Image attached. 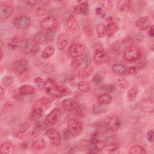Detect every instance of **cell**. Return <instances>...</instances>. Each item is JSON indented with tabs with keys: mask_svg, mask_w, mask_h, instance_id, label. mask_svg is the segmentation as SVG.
<instances>
[{
	"mask_svg": "<svg viewBox=\"0 0 154 154\" xmlns=\"http://www.w3.org/2000/svg\"><path fill=\"white\" fill-rule=\"evenodd\" d=\"M44 90L49 95L55 97H61L71 94L70 90L64 85H58L52 79L45 81Z\"/></svg>",
	"mask_w": 154,
	"mask_h": 154,
	"instance_id": "1",
	"label": "cell"
},
{
	"mask_svg": "<svg viewBox=\"0 0 154 154\" xmlns=\"http://www.w3.org/2000/svg\"><path fill=\"white\" fill-rule=\"evenodd\" d=\"M49 101L47 98L43 97L37 100L33 105L31 112V118L32 120H38L43 114L45 110L49 107Z\"/></svg>",
	"mask_w": 154,
	"mask_h": 154,
	"instance_id": "2",
	"label": "cell"
},
{
	"mask_svg": "<svg viewBox=\"0 0 154 154\" xmlns=\"http://www.w3.org/2000/svg\"><path fill=\"white\" fill-rule=\"evenodd\" d=\"M141 51L140 48L134 45L127 47L123 52L124 59L129 62L137 60L141 57Z\"/></svg>",
	"mask_w": 154,
	"mask_h": 154,
	"instance_id": "3",
	"label": "cell"
},
{
	"mask_svg": "<svg viewBox=\"0 0 154 154\" xmlns=\"http://www.w3.org/2000/svg\"><path fill=\"white\" fill-rule=\"evenodd\" d=\"M59 21L58 19L52 16H49L43 19L40 26L45 31H56L59 26Z\"/></svg>",
	"mask_w": 154,
	"mask_h": 154,
	"instance_id": "4",
	"label": "cell"
},
{
	"mask_svg": "<svg viewBox=\"0 0 154 154\" xmlns=\"http://www.w3.org/2000/svg\"><path fill=\"white\" fill-rule=\"evenodd\" d=\"M104 125L107 131L116 132L120 126V120L116 116H109L104 120Z\"/></svg>",
	"mask_w": 154,
	"mask_h": 154,
	"instance_id": "5",
	"label": "cell"
},
{
	"mask_svg": "<svg viewBox=\"0 0 154 154\" xmlns=\"http://www.w3.org/2000/svg\"><path fill=\"white\" fill-rule=\"evenodd\" d=\"M67 129L70 133L72 137H75L81 134L83 129V125L82 123L77 119H71L68 121Z\"/></svg>",
	"mask_w": 154,
	"mask_h": 154,
	"instance_id": "6",
	"label": "cell"
},
{
	"mask_svg": "<svg viewBox=\"0 0 154 154\" xmlns=\"http://www.w3.org/2000/svg\"><path fill=\"white\" fill-rule=\"evenodd\" d=\"M21 50L26 54H36L38 51V47L34 42L28 39L23 40L20 45Z\"/></svg>",
	"mask_w": 154,
	"mask_h": 154,
	"instance_id": "7",
	"label": "cell"
},
{
	"mask_svg": "<svg viewBox=\"0 0 154 154\" xmlns=\"http://www.w3.org/2000/svg\"><path fill=\"white\" fill-rule=\"evenodd\" d=\"M13 25L21 29H24L28 28L31 24L30 19L25 14H20L16 16L13 20Z\"/></svg>",
	"mask_w": 154,
	"mask_h": 154,
	"instance_id": "8",
	"label": "cell"
},
{
	"mask_svg": "<svg viewBox=\"0 0 154 154\" xmlns=\"http://www.w3.org/2000/svg\"><path fill=\"white\" fill-rule=\"evenodd\" d=\"M85 51V46L81 43L74 42L69 48V52L70 55L75 58H78L83 55Z\"/></svg>",
	"mask_w": 154,
	"mask_h": 154,
	"instance_id": "9",
	"label": "cell"
},
{
	"mask_svg": "<svg viewBox=\"0 0 154 154\" xmlns=\"http://www.w3.org/2000/svg\"><path fill=\"white\" fill-rule=\"evenodd\" d=\"M45 135L49 138L50 143L54 146H58L61 143L60 133L54 128H49L45 132Z\"/></svg>",
	"mask_w": 154,
	"mask_h": 154,
	"instance_id": "10",
	"label": "cell"
},
{
	"mask_svg": "<svg viewBox=\"0 0 154 154\" xmlns=\"http://www.w3.org/2000/svg\"><path fill=\"white\" fill-rule=\"evenodd\" d=\"M13 70L16 73L22 75L26 72L28 68V61L23 58H20L16 60L13 63Z\"/></svg>",
	"mask_w": 154,
	"mask_h": 154,
	"instance_id": "11",
	"label": "cell"
},
{
	"mask_svg": "<svg viewBox=\"0 0 154 154\" xmlns=\"http://www.w3.org/2000/svg\"><path fill=\"white\" fill-rule=\"evenodd\" d=\"M76 69H78V76L80 79L88 78L93 72V67L90 64H85L83 67L79 66Z\"/></svg>",
	"mask_w": 154,
	"mask_h": 154,
	"instance_id": "12",
	"label": "cell"
},
{
	"mask_svg": "<svg viewBox=\"0 0 154 154\" xmlns=\"http://www.w3.org/2000/svg\"><path fill=\"white\" fill-rule=\"evenodd\" d=\"M13 13V7L7 2L2 3L0 5V18L6 19L11 16Z\"/></svg>",
	"mask_w": 154,
	"mask_h": 154,
	"instance_id": "13",
	"label": "cell"
},
{
	"mask_svg": "<svg viewBox=\"0 0 154 154\" xmlns=\"http://www.w3.org/2000/svg\"><path fill=\"white\" fill-rule=\"evenodd\" d=\"M79 105L76 100L73 98H67L61 102V106L64 109L69 111H74Z\"/></svg>",
	"mask_w": 154,
	"mask_h": 154,
	"instance_id": "14",
	"label": "cell"
},
{
	"mask_svg": "<svg viewBox=\"0 0 154 154\" xmlns=\"http://www.w3.org/2000/svg\"><path fill=\"white\" fill-rule=\"evenodd\" d=\"M139 106L143 111L148 112H153V102L152 99L146 98L141 100Z\"/></svg>",
	"mask_w": 154,
	"mask_h": 154,
	"instance_id": "15",
	"label": "cell"
},
{
	"mask_svg": "<svg viewBox=\"0 0 154 154\" xmlns=\"http://www.w3.org/2000/svg\"><path fill=\"white\" fill-rule=\"evenodd\" d=\"M108 57L105 51H98L94 52L93 60L96 64H101L107 61Z\"/></svg>",
	"mask_w": 154,
	"mask_h": 154,
	"instance_id": "16",
	"label": "cell"
},
{
	"mask_svg": "<svg viewBox=\"0 0 154 154\" xmlns=\"http://www.w3.org/2000/svg\"><path fill=\"white\" fill-rule=\"evenodd\" d=\"M75 13L81 15H87L89 13V5L87 1H83L78 4L74 8Z\"/></svg>",
	"mask_w": 154,
	"mask_h": 154,
	"instance_id": "17",
	"label": "cell"
},
{
	"mask_svg": "<svg viewBox=\"0 0 154 154\" xmlns=\"http://www.w3.org/2000/svg\"><path fill=\"white\" fill-rule=\"evenodd\" d=\"M66 27L67 29L71 32H75L79 29V23L74 16L71 15L67 19Z\"/></svg>",
	"mask_w": 154,
	"mask_h": 154,
	"instance_id": "18",
	"label": "cell"
},
{
	"mask_svg": "<svg viewBox=\"0 0 154 154\" xmlns=\"http://www.w3.org/2000/svg\"><path fill=\"white\" fill-rule=\"evenodd\" d=\"M60 116L61 111L58 108H55L46 116V120L48 123L53 125L57 122Z\"/></svg>",
	"mask_w": 154,
	"mask_h": 154,
	"instance_id": "19",
	"label": "cell"
},
{
	"mask_svg": "<svg viewBox=\"0 0 154 154\" xmlns=\"http://www.w3.org/2000/svg\"><path fill=\"white\" fill-rule=\"evenodd\" d=\"M135 24L138 29L141 30H145L150 27V20L149 17L143 16L137 19L135 21Z\"/></svg>",
	"mask_w": 154,
	"mask_h": 154,
	"instance_id": "20",
	"label": "cell"
},
{
	"mask_svg": "<svg viewBox=\"0 0 154 154\" xmlns=\"http://www.w3.org/2000/svg\"><path fill=\"white\" fill-rule=\"evenodd\" d=\"M47 127H48V122H46V120L45 121L44 120H41L38 121L35 123V128L32 132V136L33 137H36L40 133L41 131L46 129Z\"/></svg>",
	"mask_w": 154,
	"mask_h": 154,
	"instance_id": "21",
	"label": "cell"
},
{
	"mask_svg": "<svg viewBox=\"0 0 154 154\" xmlns=\"http://www.w3.org/2000/svg\"><path fill=\"white\" fill-rule=\"evenodd\" d=\"M118 30V25L114 22H110L105 25V35L111 37L116 34Z\"/></svg>",
	"mask_w": 154,
	"mask_h": 154,
	"instance_id": "22",
	"label": "cell"
},
{
	"mask_svg": "<svg viewBox=\"0 0 154 154\" xmlns=\"http://www.w3.org/2000/svg\"><path fill=\"white\" fill-rule=\"evenodd\" d=\"M33 40L35 43L43 44L48 42L46 32L45 31H40L37 32L33 37Z\"/></svg>",
	"mask_w": 154,
	"mask_h": 154,
	"instance_id": "23",
	"label": "cell"
},
{
	"mask_svg": "<svg viewBox=\"0 0 154 154\" xmlns=\"http://www.w3.org/2000/svg\"><path fill=\"white\" fill-rule=\"evenodd\" d=\"M22 38L20 36H15L8 43L7 47L10 50H15L20 47Z\"/></svg>",
	"mask_w": 154,
	"mask_h": 154,
	"instance_id": "24",
	"label": "cell"
},
{
	"mask_svg": "<svg viewBox=\"0 0 154 154\" xmlns=\"http://www.w3.org/2000/svg\"><path fill=\"white\" fill-rule=\"evenodd\" d=\"M19 91L22 96H27L34 94L35 91V89L31 85L25 84L20 87Z\"/></svg>",
	"mask_w": 154,
	"mask_h": 154,
	"instance_id": "25",
	"label": "cell"
},
{
	"mask_svg": "<svg viewBox=\"0 0 154 154\" xmlns=\"http://www.w3.org/2000/svg\"><path fill=\"white\" fill-rule=\"evenodd\" d=\"M56 44L60 50L64 49L68 44V37L66 34L59 35L57 39Z\"/></svg>",
	"mask_w": 154,
	"mask_h": 154,
	"instance_id": "26",
	"label": "cell"
},
{
	"mask_svg": "<svg viewBox=\"0 0 154 154\" xmlns=\"http://www.w3.org/2000/svg\"><path fill=\"white\" fill-rule=\"evenodd\" d=\"M15 152L14 146L10 143H4L1 144L0 148V152L2 154H12Z\"/></svg>",
	"mask_w": 154,
	"mask_h": 154,
	"instance_id": "27",
	"label": "cell"
},
{
	"mask_svg": "<svg viewBox=\"0 0 154 154\" xmlns=\"http://www.w3.org/2000/svg\"><path fill=\"white\" fill-rule=\"evenodd\" d=\"M138 87L137 85H134L130 89H129L126 94L128 100L129 102H132L135 100L138 94Z\"/></svg>",
	"mask_w": 154,
	"mask_h": 154,
	"instance_id": "28",
	"label": "cell"
},
{
	"mask_svg": "<svg viewBox=\"0 0 154 154\" xmlns=\"http://www.w3.org/2000/svg\"><path fill=\"white\" fill-rule=\"evenodd\" d=\"M112 70L114 73L119 75H125L128 73V69L126 67L120 63L114 64L112 67Z\"/></svg>",
	"mask_w": 154,
	"mask_h": 154,
	"instance_id": "29",
	"label": "cell"
},
{
	"mask_svg": "<svg viewBox=\"0 0 154 154\" xmlns=\"http://www.w3.org/2000/svg\"><path fill=\"white\" fill-rule=\"evenodd\" d=\"M131 5L130 1H119L117 3V8L120 11H127L131 8Z\"/></svg>",
	"mask_w": 154,
	"mask_h": 154,
	"instance_id": "30",
	"label": "cell"
},
{
	"mask_svg": "<svg viewBox=\"0 0 154 154\" xmlns=\"http://www.w3.org/2000/svg\"><path fill=\"white\" fill-rule=\"evenodd\" d=\"M119 147V145L118 143H117L116 141H112V140H108L106 141V142L105 143L104 148L108 152H114L116 150H117Z\"/></svg>",
	"mask_w": 154,
	"mask_h": 154,
	"instance_id": "31",
	"label": "cell"
},
{
	"mask_svg": "<svg viewBox=\"0 0 154 154\" xmlns=\"http://www.w3.org/2000/svg\"><path fill=\"white\" fill-rule=\"evenodd\" d=\"M97 103L101 105H106L111 102L112 100L111 96L109 95V93H103L102 94L99 95L97 98Z\"/></svg>",
	"mask_w": 154,
	"mask_h": 154,
	"instance_id": "32",
	"label": "cell"
},
{
	"mask_svg": "<svg viewBox=\"0 0 154 154\" xmlns=\"http://www.w3.org/2000/svg\"><path fill=\"white\" fill-rule=\"evenodd\" d=\"M55 50L54 46L51 45H48L43 51L41 54V57L43 59H48L49 57H51L52 55H53V54L55 52Z\"/></svg>",
	"mask_w": 154,
	"mask_h": 154,
	"instance_id": "33",
	"label": "cell"
},
{
	"mask_svg": "<svg viewBox=\"0 0 154 154\" xmlns=\"http://www.w3.org/2000/svg\"><path fill=\"white\" fill-rule=\"evenodd\" d=\"M46 147V143L42 138L36 140L32 144L31 148L34 150H41Z\"/></svg>",
	"mask_w": 154,
	"mask_h": 154,
	"instance_id": "34",
	"label": "cell"
},
{
	"mask_svg": "<svg viewBox=\"0 0 154 154\" xmlns=\"http://www.w3.org/2000/svg\"><path fill=\"white\" fill-rule=\"evenodd\" d=\"M90 84L87 81H80L78 84V88L81 92H87L90 89Z\"/></svg>",
	"mask_w": 154,
	"mask_h": 154,
	"instance_id": "35",
	"label": "cell"
},
{
	"mask_svg": "<svg viewBox=\"0 0 154 154\" xmlns=\"http://www.w3.org/2000/svg\"><path fill=\"white\" fill-rule=\"evenodd\" d=\"M100 90L106 93H110L115 91L117 89V86L114 84H104L100 86Z\"/></svg>",
	"mask_w": 154,
	"mask_h": 154,
	"instance_id": "36",
	"label": "cell"
},
{
	"mask_svg": "<svg viewBox=\"0 0 154 154\" xmlns=\"http://www.w3.org/2000/svg\"><path fill=\"white\" fill-rule=\"evenodd\" d=\"M129 152L132 154H144L147 153L146 149L139 145H135L131 147Z\"/></svg>",
	"mask_w": 154,
	"mask_h": 154,
	"instance_id": "37",
	"label": "cell"
},
{
	"mask_svg": "<svg viewBox=\"0 0 154 154\" xmlns=\"http://www.w3.org/2000/svg\"><path fill=\"white\" fill-rule=\"evenodd\" d=\"M73 111L77 116L82 117L86 114L87 108L84 104H79Z\"/></svg>",
	"mask_w": 154,
	"mask_h": 154,
	"instance_id": "38",
	"label": "cell"
},
{
	"mask_svg": "<svg viewBox=\"0 0 154 154\" xmlns=\"http://www.w3.org/2000/svg\"><path fill=\"white\" fill-rule=\"evenodd\" d=\"M96 31L99 38L103 37L105 35V25L103 23H99L96 26Z\"/></svg>",
	"mask_w": 154,
	"mask_h": 154,
	"instance_id": "39",
	"label": "cell"
},
{
	"mask_svg": "<svg viewBox=\"0 0 154 154\" xmlns=\"http://www.w3.org/2000/svg\"><path fill=\"white\" fill-rule=\"evenodd\" d=\"M104 105H101L98 103L93 105L92 108V111L93 114L96 115H99L102 114L105 111V107L103 106Z\"/></svg>",
	"mask_w": 154,
	"mask_h": 154,
	"instance_id": "40",
	"label": "cell"
},
{
	"mask_svg": "<svg viewBox=\"0 0 154 154\" xmlns=\"http://www.w3.org/2000/svg\"><path fill=\"white\" fill-rule=\"evenodd\" d=\"M42 70L47 75H52L55 73V68L52 64H46L43 66Z\"/></svg>",
	"mask_w": 154,
	"mask_h": 154,
	"instance_id": "41",
	"label": "cell"
},
{
	"mask_svg": "<svg viewBox=\"0 0 154 154\" xmlns=\"http://www.w3.org/2000/svg\"><path fill=\"white\" fill-rule=\"evenodd\" d=\"M13 78L10 75L4 76L2 79V84L5 87H8L10 86L13 84Z\"/></svg>",
	"mask_w": 154,
	"mask_h": 154,
	"instance_id": "42",
	"label": "cell"
},
{
	"mask_svg": "<svg viewBox=\"0 0 154 154\" xmlns=\"http://www.w3.org/2000/svg\"><path fill=\"white\" fill-rule=\"evenodd\" d=\"M29 128V125L27 123H23L22 124H20L19 126V130L17 132V135L19 137L20 135H23V134L26 131V130Z\"/></svg>",
	"mask_w": 154,
	"mask_h": 154,
	"instance_id": "43",
	"label": "cell"
},
{
	"mask_svg": "<svg viewBox=\"0 0 154 154\" xmlns=\"http://www.w3.org/2000/svg\"><path fill=\"white\" fill-rule=\"evenodd\" d=\"M34 82L40 90H44L45 81L43 80L42 78L40 77H37L34 78Z\"/></svg>",
	"mask_w": 154,
	"mask_h": 154,
	"instance_id": "44",
	"label": "cell"
},
{
	"mask_svg": "<svg viewBox=\"0 0 154 154\" xmlns=\"http://www.w3.org/2000/svg\"><path fill=\"white\" fill-rule=\"evenodd\" d=\"M99 4L106 10L110 9L112 6V2L111 1H99Z\"/></svg>",
	"mask_w": 154,
	"mask_h": 154,
	"instance_id": "45",
	"label": "cell"
},
{
	"mask_svg": "<svg viewBox=\"0 0 154 154\" xmlns=\"http://www.w3.org/2000/svg\"><path fill=\"white\" fill-rule=\"evenodd\" d=\"M103 80V76L99 73H96L93 76L92 79L93 82L96 84H100L101 82H102Z\"/></svg>",
	"mask_w": 154,
	"mask_h": 154,
	"instance_id": "46",
	"label": "cell"
},
{
	"mask_svg": "<svg viewBox=\"0 0 154 154\" xmlns=\"http://www.w3.org/2000/svg\"><path fill=\"white\" fill-rule=\"evenodd\" d=\"M118 83L119 86L122 88H126L129 86V82L127 80L125 79H120L118 81Z\"/></svg>",
	"mask_w": 154,
	"mask_h": 154,
	"instance_id": "47",
	"label": "cell"
},
{
	"mask_svg": "<svg viewBox=\"0 0 154 154\" xmlns=\"http://www.w3.org/2000/svg\"><path fill=\"white\" fill-rule=\"evenodd\" d=\"M93 49L94 52L104 50L103 45L100 43H99V42H96V43H94V45H93Z\"/></svg>",
	"mask_w": 154,
	"mask_h": 154,
	"instance_id": "48",
	"label": "cell"
},
{
	"mask_svg": "<svg viewBox=\"0 0 154 154\" xmlns=\"http://www.w3.org/2000/svg\"><path fill=\"white\" fill-rule=\"evenodd\" d=\"M95 14H96V15H97L100 17H104L106 14L104 10H102L100 7H97L96 8Z\"/></svg>",
	"mask_w": 154,
	"mask_h": 154,
	"instance_id": "49",
	"label": "cell"
},
{
	"mask_svg": "<svg viewBox=\"0 0 154 154\" xmlns=\"http://www.w3.org/2000/svg\"><path fill=\"white\" fill-rule=\"evenodd\" d=\"M63 137L65 140H69L72 137V135L67 129H65L63 131Z\"/></svg>",
	"mask_w": 154,
	"mask_h": 154,
	"instance_id": "50",
	"label": "cell"
},
{
	"mask_svg": "<svg viewBox=\"0 0 154 154\" xmlns=\"http://www.w3.org/2000/svg\"><path fill=\"white\" fill-rule=\"evenodd\" d=\"M147 139L149 143H152L153 141V129L149 130L147 134Z\"/></svg>",
	"mask_w": 154,
	"mask_h": 154,
	"instance_id": "51",
	"label": "cell"
},
{
	"mask_svg": "<svg viewBox=\"0 0 154 154\" xmlns=\"http://www.w3.org/2000/svg\"><path fill=\"white\" fill-rule=\"evenodd\" d=\"M138 70V69L136 66H131L128 69V73L132 75H135L137 73Z\"/></svg>",
	"mask_w": 154,
	"mask_h": 154,
	"instance_id": "52",
	"label": "cell"
},
{
	"mask_svg": "<svg viewBox=\"0 0 154 154\" xmlns=\"http://www.w3.org/2000/svg\"><path fill=\"white\" fill-rule=\"evenodd\" d=\"M148 35L151 37L153 38L154 37V31H153V25H152L149 27V30L148 31Z\"/></svg>",
	"mask_w": 154,
	"mask_h": 154,
	"instance_id": "53",
	"label": "cell"
},
{
	"mask_svg": "<svg viewBox=\"0 0 154 154\" xmlns=\"http://www.w3.org/2000/svg\"><path fill=\"white\" fill-rule=\"evenodd\" d=\"M4 93H5V90L3 88V87H0V99H1V100H2L3 99V97H4Z\"/></svg>",
	"mask_w": 154,
	"mask_h": 154,
	"instance_id": "54",
	"label": "cell"
},
{
	"mask_svg": "<svg viewBox=\"0 0 154 154\" xmlns=\"http://www.w3.org/2000/svg\"><path fill=\"white\" fill-rule=\"evenodd\" d=\"M26 3H28V5H34L36 4L37 2L36 1H27Z\"/></svg>",
	"mask_w": 154,
	"mask_h": 154,
	"instance_id": "55",
	"label": "cell"
},
{
	"mask_svg": "<svg viewBox=\"0 0 154 154\" xmlns=\"http://www.w3.org/2000/svg\"><path fill=\"white\" fill-rule=\"evenodd\" d=\"M2 58H3V52L2 49H1V60H2Z\"/></svg>",
	"mask_w": 154,
	"mask_h": 154,
	"instance_id": "56",
	"label": "cell"
}]
</instances>
